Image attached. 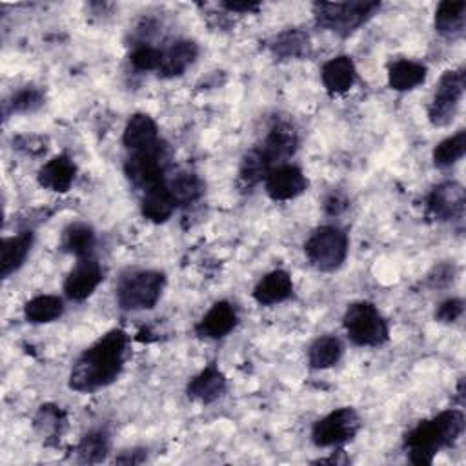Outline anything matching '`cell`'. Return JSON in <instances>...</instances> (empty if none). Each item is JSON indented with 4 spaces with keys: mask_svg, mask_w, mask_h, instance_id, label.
<instances>
[{
    "mask_svg": "<svg viewBox=\"0 0 466 466\" xmlns=\"http://www.w3.org/2000/svg\"><path fill=\"white\" fill-rule=\"evenodd\" d=\"M127 335L115 328L86 348L75 360L69 373V388L91 393L109 386L122 371L126 360Z\"/></svg>",
    "mask_w": 466,
    "mask_h": 466,
    "instance_id": "obj_1",
    "label": "cell"
},
{
    "mask_svg": "<svg viewBox=\"0 0 466 466\" xmlns=\"http://www.w3.org/2000/svg\"><path fill=\"white\" fill-rule=\"evenodd\" d=\"M299 146V137L291 122L275 120L268 129L260 144L253 146L240 162L238 167V187L251 189L262 178H266L275 167L282 166L284 160L295 155Z\"/></svg>",
    "mask_w": 466,
    "mask_h": 466,
    "instance_id": "obj_2",
    "label": "cell"
},
{
    "mask_svg": "<svg viewBox=\"0 0 466 466\" xmlns=\"http://www.w3.org/2000/svg\"><path fill=\"white\" fill-rule=\"evenodd\" d=\"M464 431V413L450 408L441 411L430 420H420L404 437V450L408 459L417 466L433 462V457L442 450L455 444Z\"/></svg>",
    "mask_w": 466,
    "mask_h": 466,
    "instance_id": "obj_3",
    "label": "cell"
},
{
    "mask_svg": "<svg viewBox=\"0 0 466 466\" xmlns=\"http://www.w3.org/2000/svg\"><path fill=\"white\" fill-rule=\"evenodd\" d=\"M379 9L380 2H315L313 16L317 25L340 36H348L366 24Z\"/></svg>",
    "mask_w": 466,
    "mask_h": 466,
    "instance_id": "obj_4",
    "label": "cell"
},
{
    "mask_svg": "<svg viewBox=\"0 0 466 466\" xmlns=\"http://www.w3.org/2000/svg\"><path fill=\"white\" fill-rule=\"evenodd\" d=\"M166 277L157 269H137L129 271L118 280L116 302L122 309L140 311L151 309L158 302Z\"/></svg>",
    "mask_w": 466,
    "mask_h": 466,
    "instance_id": "obj_5",
    "label": "cell"
},
{
    "mask_svg": "<svg viewBox=\"0 0 466 466\" xmlns=\"http://www.w3.org/2000/svg\"><path fill=\"white\" fill-rule=\"evenodd\" d=\"M344 329L348 339L357 346L377 348L390 339V328L380 311L366 300L353 302L348 306L344 319Z\"/></svg>",
    "mask_w": 466,
    "mask_h": 466,
    "instance_id": "obj_6",
    "label": "cell"
},
{
    "mask_svg": "<svg viewBox=\"0 0 466 466\" xmlns=\"http://www.w3.org/2000/svg\"><path fill=\"white\" fill-rule=\"evenodd\" d=\"M309 264L319 271L339 269L348 255V235L337 226H320L304 242Z\"/></svg>",
    "mask_w": 466,
    "mask_h": 466,
    "instance_id": "obj_7",
    "label": "cell"
},
{
    "mask_svg": "<svg viewBox=\"0 0 466 466\" xmlns=\"http://www.w3.org/2000/svg\"><path fill=\"white\" fill-rule=\"evenodd\" d=\"M167 164H169V151H167V146L160 140L158 144L147 149L133 151L124 164V173L135 187L144 191L166 180Z\"/></svg>",
    "mask_w": 466,
    "mask_h": 466,
    "instance_id": "obj_8",
    "label": "cell"
},
{
    "mask_svg": "<svg viewBox=\"0 0 466 466\" xmlns=\"http://www.w3.org/2000/svg\"><path fill=\"white\" fill-rule=\"evenodd\" d=\"M466 78L464 69H450L439 78L435 95L428 106V118L433 126L444 127L451 124L457 115L461 98L464 95Z\"/></svg>",
    "mask_w": 466,
    "mask_h": 466,
    "instance_id": "obj_9",
    "label": "cell"
},
{
    "mask_svg": "<svg viewBox=\"0 0 466 466\" xmlns=\"http://www.w3.org/2000/svg\"><path fill=\"white\" fill-rule=\"evenodd\" d=\"M360 430V419L353 408H337L311 428V441L319 448H337L350 442Z\"/></svg>",
    "mask_w": 466,
    "mask_h": 466,
    "instance_id": "obj_10",
    "label": "cell"
},
{
    "mask_svg": "<svg viewBox=\"0 0 466 466\" xmlns=\"http://www.w3.org/2000/svg\"><path fill=\"white\" fill-rule=\"evenodd\" d=\"M466 193L459 182L448 180L435 186L426 197V213L437 222L461 218L464 213Z\"/></svg>",
    "mask_w": 466,
    "mask_h": 466,
    "instance_id": "obj_11",
    "label": "cell"
},
{
    "mask_svg": "<svg viewBox=\"0 0 466 466\" xmlns=\"http://www.w3.org/2000/svg\"><path fill=\"white\" fill-rule=\"evenodd\" d=\"M264 187L271 200L284 202L302 195L308 187V178L300 167L282 164L264 178Z\"/></svg>",
    "mask_w": 466,
    "mask_h": 466,
    "instance_id": "obj_12",
    "label": "cell"
},
{
    "mask_svg": "<svg viewBox=\"0 0 466 466\" xmlns=\"http://www.w3.org/2000/svg\"><path fill=\"white\" fill-rule=\"evenodd\" d=\"M102 279H104L102 268L93 257L78 258V262L64 280V293L71 300H76V302L86 300L89 295H93V291L98 288Z\"/></svg>",
    "mask_w": 466,
    "mask_h": 466,
    "instance_id": "obj_13",
    "label": "cell"
},
{
    "mask_svg": "<svg viewBox=\"0 0 466 466\" xmlns=\"http://www.w3.org/2000/svg\"><path fill=\"white\" fill-rule=\"evenodd\" d=\"M237 320L235 308L226 300H218L195 324V333L200 339H222L233 331Z\"/></svg>",
    "mask_w": 466,
    "mask_h": 466,
    "instance_id": "obj_14",
    "label": "cell"
},
{
    "mask_svg": "<svg viewBox=\"0 0 466 466\" xmlns=\"http://www.w3.org/2000/svg\"><path fill=\"white\" fill-rule=\"evenodd\" d=\"M226 388H228V382L224 373L218 370L215 362H211L187 382L186 393L193 400H198L202 404H211L226 393Z\"/></svg>",
    "mask_w": 466,
    "mask_h": 466,
    "instance_id": "obj_15",
    "label": "cell"
},
{
    "mask_svg": "<svg viewBox=\"0 0 466 466\" xmlns=\"http://www.w3.org/2000/svg\"><path fill=\"white\" fill-rule=\"evenodd\" d=\"M76 177V166L66 153H60L47 160L38 169V184L55 193H66L73 186Z\"/></svg>",
    "mask_w": 466,
    "mask_h": 466,
    "instance_id": "obj_16",
    "label": "cell"
},
{
    "mask_svg": "<svg viewBox=\"0 0 466 466\" xmlns=\"http://www.w3.org/2000/svg\"><path fill=\"white\" fill-rule=\"evenodd\" d=\"M175 209H177V202H175L166 180L142 191L140 213L149 222L162 224L173 215Z\"/></svg>",
    "mask_w": 466,
    "mask_h": 466,
    "instance_id": "obj_17",
    "label": "cell"
},
{
    "mask_svg": "<svg viewBox=\"0 0 466 466\" xmlns=\"http://www.w3.org/2000/svg\"><path fill=\"white\" fill-rule=\"evenodd\" d=\"M158 126L157 122L146 115V113H135L122 133V144L126 146L127 151H140L147 149L155 144H158Z\"/></svg>",
    "mask_w": 466,
    "mask_h": 466,
    "instance_id": "obj_18",
    "label": "cell"
},
{
    "mask_svg": "<svg viewBox=\"0 0 466 466\" xmlns=\"http://www.w3.org/2000/svg\"><path fill=\"white\" fill-rule=\"evenodd\" d=\"M198 56V46L193 40H177L162 51L158 66V76L175 78L180 76Z\"/></svg>",
    "mask_w": 466,
    "mask_h": 466,
    "instance_id": "obj_19",
    "label": "cell"
},
{
    "mask_svg": "<svg viewBox=\"0 0 466 466\" xmlns=\"http://www.w3.org/2000/svg\"><path fill=\"white\" fill-rule=\"evenodd\" d=\"M293 295V282L288 271L273 269L266 273L253 289V299L262 306H273Z\"/></svg>",
    "mask_w": 466,
    "mask_h": 466,
    "instance_id": "obj_20",
    "label": "cell"
},
{
    "mask_svg": "<svg viewBox=\"0 0 466 466\" xmlns=\"http://www.w3.org/2000/svg\"><path fill=\"white\" fill-rule=\"evenodd\" d=\"M320 78L328 93L342 95L355 84L357 69L350 56L340 55L328 60L320 69Z\"/></svg>",
    "mask_w": 466,
    "mask_h": 466,
    "instance_id": "obj_21",
    "label": "cell"
},
{
    "mask_svg": "<svg viewBox=\"0 0 466 466\" xmlns=\"http://www.w3.org/2000/svg\"><path fill=\"white\" fill-rule=\"evenodd\" d=\"M33 242H35L33 231H22L18 235L2 238V244H0V253H2L0 275L4 279L13 275L25 262Z\"/></svg>",
    "mask_w": 466,
    "mask_h": 466,
    "instance_id": "obj_22",
    "label": "cell"
},
{
    "mask_svg": "<svg viewBox=\"0 0 466 466\" xmlns=\"http://www.w3.org/2000/svg\"><path fill=\"white\" fill-rule=\"evenodd\" d=\"M428 69L424 64L400 58L388 67V84L395 91H411L426 80Z\"/></svg>",
    "mask_w": 466,
    "mask_h": 466,
    "instance_id": "obj_23",
    "label": "cell"
},
{
    "mask_svg": "<svg viewBox=\"0 0 466 466\" xmlns=\"http://www.w3.org/2000/svg\"><path fill=\"white\" fill-rule=\"evenodd\" d=\"M435 31L444 36H459L466 25V2L444 0L435 9Z\"/></svg>",
    "mask_w": 466,
    "mask_h": 466,
    "instance_id": "obj_24",
    "label": "cell"
},
{
    "mask_svg": "<svg viewBox=\"0 0 466 466\" xmlns=\"http://www.w3.org/2000/svg\"><path fill=\"white\" fill-rule=\"evenodd\" d=\"M95 231L86 222H73L62 231L60 246L66 253L75 255L76 258H87L93 257L95 249Z\"/></svg>",
    "mask_w": 466,
    "mask_h": 466,
    "instance_id": "obj_25",
    "label": "cell"
},
{
    "mask_svg": "<svg viewBox=\"0 0 466 466\" xmlns=\"http://www.w3.org/2000/svg\"><path fill=\"white\" fill-rule=\"evenodd\" d=\"M269 49L280 60H299L309 55V36L300 29H286L271 40Z\"/></svg>",
    "mask_w": 466,
    "mask_h": 466,
    "instance_id": "obj_26",
    "label": "cell"
},
{
    "mask_svg": "<svg viewBox=\"0 0 466 466\" xmlns=\"http://www.w3.org/2000/svg\"><path fill=\"white\" fill-rule=\"evenodd\" d=\"M166 184L177 206H189L204 195V182L191 171H177Z\"/></svg>",
    "mask_w": 466,
    "mask_h": 466,
    "instance_id": "obj_27",
    "label": "cell"
},
{
    "mask_svg": "<svg viewBox=\"0 0 466 466\" xmlns=\"http://www.w3.org/2000/svg\"><path fill=\"white\" fill-rule=\"evenodd\" d=\"M342 357V342L335 335H322L315 339L308 350V362L313 370H326L335 366Z\"/></svg>",
    "mask_w": 466,
    "mask_h": 466,
    "instance_id": "obj_28",
    "label": "cell"
},
{
    "mask_svg": "<svg viewBox=\"0 0 466 466\" xmlns=\"http://www.w3.org/2000/svg\"><path fill=\"white\" fill-rule=\"evenodd\" d=\"M64 313V302L56 295H36L24 306V317L33 324H46L60 319Z\"/></svg>",
    "mask_w": 466,
    "mask_h": 466,
    "instance_id": "obj_29",
    "label": "cell"
},
{
    "mask_svg": "<svg viewBox=\"0 0 466 466\" xmlns=\"http://www.w3.org/2000/svg\"><path fill=\"white\" fill-rule=\"evenodd\" d=\"M66 413L55 404H42L33 419V426L38 431V435L44 437L46 444H51V441H58L64 428H66Z\"/></svg>",
    "mask_w": 466,
    "mask_h": 466,
    "instance_id": "obj_30",
    "label": "cell"
},
{
    "mask_svg": "<svg viewBox=\"0 0 466 466\" xmlns=\"http://www.w3.org/2000/svg\"><path fill=\"white\" fill-rule=\"evenodd\" d=\"M109 453V437L104 430L87 431L75 448V457L82 464L102 462Z\"/></svg>",
    "mask_w": 466,
    "mask_h": 466,
    "instance_id": "obj_31",
    "label": "cell"
},
{
    "mask_svg": "<svg viewBox=\"0 0 466 466\" xmlns=\"http://www.w3.org/2000/svg\"><path fill=\"white\" fill-rule=\"evenodd\" d=\"M466 153V131L459 129L455 135L439 142L433 149V162L437 167H450Z\"/></svg>",
    "mask_w": 466,
    "mask_h": 466,
    "instance_id": "obj_32",
    "label": "cell"
},
{
    "mask_svg": "<svg viewBox=\"0 0 466 466\" xmlns=\"http://www.w3.org/2000/svg\"><path fill=\"white\" fill-rule=\"evenodd\" d=\"M44 100L46 96L42 89L35 86H25L18 89L5 104L9 106L11 113H33L44 106Z\"/></svg>",
    "mask_w": 466,
    "mask_h": 466,
    "instance_id": "obj_33",
    "label": "cell"
},
{
    "mask_svg": "<svg viewBox=\"0 0 466 466\" xmlns=\"http://www.w3.org/2000/svg\"><path fill=\"white\" fill-rule=\"evenodd\" d=\"M162 60V49H157L147 44H140L133 49L129 55V62L133 64L135 69L138 71H157Z\"/></svg>",
    "mask_w": 466,
    "mask_h": 466,
    "instance_id": "obj_34",
    "label": "cell"
},
{
    "mask_svg": "<svg viewBox=\"0 0 466 466\" xmlns=\"http://www.w3.org/2000/svg\"><path fill=\"white\" fill-rule=\"evenodd\" d=\"M464 311V302L462 299H446L444 302L439 304V308L435 309V319L439 322H455Z\"/></svg>",
    "mask_w": 466,
    "mask_h": 466,
    "instance_id": "obj_35",
    "label": "cell"
},
{
    "mask_svg": "<svg viewBox=\"0 0 466 466\" xmlns=\"http://www.w3.org/2000/svg\"><path fill=\"white\" fill-rule=\"evenodd\" d=\"M453 266H450V264H441V266H437L435 269H433V273L428 277V282H430V286H446V284H450L451 280H453Z\"/></svg>",
    "mask_w": 466,
    "mask_h": 466,
    "instance_id": "obj_36",
    "label": "cell"
},
{
    "mask_svg": "<svg viewBox=\"0 0 466 466\" xmlns=\"http://www.w3.org/2000/svg\"><path fill=\"white\" fill-rule=\"evenodd\" d=\"M348 208V200L340 193H329L324 200V211L328 215H340Z\"/></svg>",
    "mask_w": 466,
    "mask_h": 466,
    "instance_id": "obj_37",
    "label": "cell"
},
{
    "mask_svg": "<svg viewBox=\"0 0 466 466\" xmlns=\"http://www.w3.org/2000/svg\"><path fill=\"white\" fill-rule=\"evenodd\" d=\"M146 461V450L142 448H133V450H124L115 462L116 464H140Z\"/></svg>",
    "mask_w": 466,
    "mask_h": 466,
    "instance_id": "obj_38",
    "label": "cell"
},
{
    "mask_svg": "<svg viewBox=\"0 0 466 466\" xmlns=\"http://www.w3.org/2000/svg\"><path fill=\"white\" fill-rule=\"evenodd\" d=\"M229 13H257L260 4L258 2H222L220 4Z\"/></svg>",
    "mask_w": 466,
    "mask_h": 466,
    "instance_id": "obj_39",
    "label": "cell"
},
{
    "mask_svg": "<svg viewBox=\"0 0 466 466\" xmlns=\"http://www.w3.org/2000/svg\"><path fill=\"white\" fill-rule=\"evenodd\" d=\"M346 462H348V457L344 455L342 450H339L337 455L333 453V455H329L328 459H319V461H315V464H346Z\"/></svg>",
    "mask_w": 466,
    "mask_h": 466,
    "instance_id": "obj_40",
    "label": "cell"
}]
</instances>
